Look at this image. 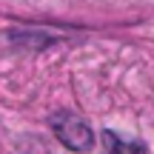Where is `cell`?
<instances>
[{"label":"cell","mask_w":154,"mask_h":154,"mask_svg":"<svg viewBox=\"0 0 154 154\" xmlns=\"http://www.w3.org/2000/svg\"><path fill=\"white\" fill-rule=\"evenodd\" d=\"M51 131L54 137L66 146L69 151H77V154H86L94 149V131L83 117H77L74 111H57L51 114Z\"/></svg>","instance_id":"1"},{"label":"cell","mask_w":154,"mask_h":154,"mask_svg":"<svg viewBox=\"0 0 154 154\" xmlns=\"http://www.w3.org/2000/svg\"><path fill=\"white\" fill-rule=\"evenodd\" d=\"M103 140V149L106 154H149L143 140H128V137H120L117 131H103L100 134Z\"/></svg>","instance_id":"2"}]
</instances>
